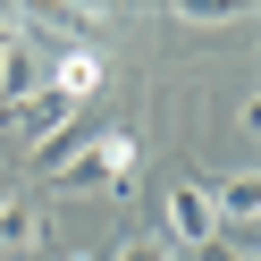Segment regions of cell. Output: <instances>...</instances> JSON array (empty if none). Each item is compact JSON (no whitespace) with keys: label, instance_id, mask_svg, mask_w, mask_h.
I'll list each match as a JSON object with an SVG mask.
<instances>
[{"label":"cell","instance_id":"6da1fadb","mask_svg":"<svg viewBox=\"0 0 261 261\" xmlns=\"http://www.w3.org/2000/svg\"><path fill=\"white\" fill-rule=\"evenodd\" d=\"M59 194H135V135L126 126H110V135H93V143H76V152H59V177H51Z\"/></svg>","mask_w":261,"mask_h":261},{"label":"cell","instance_id":"7a4b0ae2","mask_svg":"<svg viewBox=\"0 0 261 261\" xmlns=\"http://www.w3.org/2000/svg\"><path fill=\"white\" fill-rule=\"evenodd\" d=\"M0 126H9V135H17L25 152H34L42 169H51V160H59V143L76 135V101H59V93L42 85V93H25L17 110H0Z\"/></svg>","mask_w":261,"mask_h":261},{"label":"cell","instance_id":"3957f363","mask_svg":"<svg viewBox=\"0 0 261 261\" xmlns=\"http://www.w3.org/2000/svg\"><path fill=\"white\" fill-rule=\"evenodd\" d=\"M42 85H51V93H59V101H76V110H85V101H93V93H101V85H110V59H101V51H93V42H68V51H59V59H51V76H42Z\"/></svg>","mask_w":261,"mask_h":261},{"label":"cell","instance_id":"277c9868","mask_svg":"<svg viewBox=\"0 0 261 261\" xmlns=\"http://www.w3.org/2000/svg\"><path fill=\"white\" fill-rule=\"evenodd\" d=\"M211 219H219V236H244V227L261 219V177L253 169H227V177H211Z\"/></svg>","mask_w":261,"mask_h":261},{"label":"cell","instance_id":"5b68a950","mask_svg":"<svg viewBox=\"0 0 261 261\" xmlns=\"http://www.w3.org/2000/svg\"><path fill=\"white\" fill-rule=\"evenodd\" d=\"M160 219H169V244H211L219 236V219H211V194L202 186H169V202H160Z\"/></svg>","mask_w":261,"mask_h":261},{"label":"cell","instance_id":"8992f818","mask_svg":"<svg viewBox=\"0 0 261 261\" xmlns=\"http://www.w3.org/2000/svg\"><path fill=\"white\" fill-rule=\"evenodd\" d=\"M42 244V202L34 194H0V253H34Z\"/></svg>","mask_w":261,"mask_h":261},{"label":"cell","instance_id":"52a82bcc","mask_svg":"<svg viewBox=\"0 0 261 261\" xmlns=\"http://www.w3.org/2000/svg\"><path fill=\"white\" fill-rule=\"evenodd\" d=\"M25 93H42V51L34 42H9L0 51V110H17Z\"/></svg>","mask_w":261,"mask_h":261},{"label":"cell","instance_id":"ba28073f","mask_svg":"<svg viewBox=\"0 0 261 261\" xmlns=\"http://www.w3.org/2000/svg\"><path fill=\"white\" fill-rule=\"evenodd\" d=\"M110 261H177V244H169V236H118Z\"/></svg>","mask_w":261,"mask_h":261},{"label":"cell","instance_id":"9c48e42d","mask_svg":"<svg viewBox=\"0 0 261 261\" xmlns=\"http://www.w3.org/2000/svg\"><path fill=\"white\" fill-rule=\"evenodd\" d=\"M194 261H253V244H236V236H211V244H194Z\"/></svg>","mask_w":261,"mask_h":261},{"label":"cell","instance_id":"30bf717a","mask_svg":"<svg viewBox=\"0 0 261 261\" xmlns=\"http://www.w3.org/2000/svg\"><path fill=\"white\" fill-rule=\"evenodd\" d=\"M9 42H17V17H9V9H0V51H9Z\"/></svg>","mask_w":261,"mask_h":261},{"label":"cell","instance_id":"8fae6325","mask_svg":"<svg viewBox=\"0 0 261 261\" xmlns=\"http://www.w3.org/2000/svg\"><path fill=\"white\" fill-rule=\"evenodd\" d=\"M59 261H76V253H59Z\"/></svg>","mask_w":261,"mask_h":261}]
</instances>
